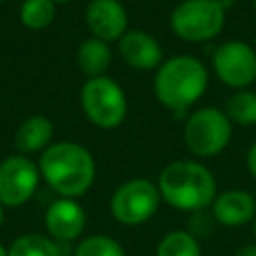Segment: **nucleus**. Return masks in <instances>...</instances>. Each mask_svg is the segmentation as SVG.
<instances>
[{
  "label": "nucleus",
  "mask_w": 256,
  "mask_h": 256,
  "mask_svg": "<svg viewBox=\"0 0 256 256\" xmlns=\"http://www.w3.org/2000/svg\"><path fill=\"white\" fill-rule=\"evenodd\" d=\"M40 176L60 198L82 196L96 178L92 154L76 142L50 144L40 156Z\"/></svg>",
  "instance_id": "f257e3e1"
},
{
  "label": "nucleus",
  "mask_w": 256,
  "mask_h": 256,
  "mask_svg": "<svg viewBox=\"0 0 256 256\" xmlns=\"http://www.w3.org/2000/svg\"><path fill=\"white\" fill-rule=\"evenodd\" d=\"M156 186L166 204L184 212H200L212 206L216 198L214 174L192 160H176L164 166Z\"/></svg>",
  "instance_id": "f03ea898"
},
{
  "label": "nucleus",
  "mask_w": 256,
  "mask_h": 256,
  "mask_svg": "<svg viewBox=\"0 0 256 256\" xmlns=\"http://www.w3.org/2000/svg\"><path fill=\"white\" fill-rule=\"evenodd\" d=\"M208 86V72L198 58L174 56L162 62L154 76V94L158 102L174 114L186 112L200 100Z\"/></svg>",
  "instance_id": "7ed1b4c3"
},
{
  "label": "nucleus",
  "mask_w": 256,
  "mask_h": 256,
  "mask_svg": "<svg viewBox=\"0 0 256 256\" xmlns=\"http://www.w3.org/2000/svg\"><path fill=\"white\" fill-rule=\"evenodd\" d=\"M80 102L88 120L102 130L120 126L128 112V100L122 86L108 76L90 78L82 86Z\"/></svg>",
  "instance_id": "20e7f679"
},
{
  "label": "nucleus",
  "mask_w": 256,
  "mask_h": 256,
  "mask_svg": "<svg viewBox=\"0 0 256 256\" xmlns=\"http://www.w3.org/2000/svg\"><path fill=\"white\" fill-rule=\"evenodd\" d=\"M224 18L222 0H184L174 8L170 28L186 42H206L220 34Z\"/></svg>",
  "instance_id": "39448f33"
},
{
  "label": "nucleus",
  "mask_w": 256,
  "mask_h": 256,
  "mask_svg": "<svg viewBox=\"0 0 256 256\" xmlns=\"http://www.w3.org/2000/svg\"><path fill=\"white\" fill-rule=\"evenodd\" d=\"M232 138V122L224 110L208 106L192 112L184 124V142L186 148L200 156L210 158L220 154Z\"/></svg>",
  "instance_id": "423d86ee"
},
{
  "label": "nucleus",
  "mask_w": 256,
  "mask_h": 256,
  "mask_svg": "<svg viewBox=\"0 0 256 256\" xmlns=\"http://www.w3.org/2000/svg\"><path fill=\"white\" fill-rule=\"evenodd\" d=\"M160 206V190L148 178H132L116 188L110 198V212L114 220L124 226H138L148 222Z\"/></svg>",
  "instance_id": "0eeeda50"
},
{
  "label": "nucleus",
  "mask_w": 256,
  "mask_h": 256,
  "mask_svg": "<svg viewBox=\"0 0 256 256\" xmlns=\"http://www.w3.org/2000/svg\"><path fill=\"white\" fill-rule=\"evenodd\" d=\"M40 182V168L26 156H10L0 162V202L6 208L26 204Z\"/></svg>",
  "instance_id": "6e6552de"
},
{
  "label": "nucleus",
  "mask_w": 256,
  "mask_h": 256,
  "mask_svg": "<svg viewBox=\"0 0 256 256\" xmlns=\"http://www.w3.org/2000/svg\"><path fill=\"white\" fill-rule=\"evenodd\" d=\"M214 72L230 88H246L256 80V52L250 44L228 40L214 52Z\"/></svg>",
  "instance_id": "1a4fd4ad"
},
{
  "label": "nucleus",
  "mask_w": 256,
  "mask_h": 256,
  "mask_svg": "<svg viewBox=\"0 0 256 256\" xmlns=\"http://www.w3.org/2000/svg\"><path fill=\"white\" fill-rule=\"evenodd\" d=\"M86 24L94 38L114 42L128 32V12L120 0H90L86 6Z\"/></svg>",
  "instance_id": "9d476101"
},
{
  "label": "nucleus",
  "mask_w": 256,
  "mask_h": 256,
  "mask_svg": "<svg viewBox=\"0 0 256 256\" xmlns=\"http://www.w3.org/2000/svg\"><path fill=\"white\" fill-rule=\"evenodd\" d=\"M44 226L52 240L72 242L84 232L86 212L74 198H58L46 208Z\"/></svg>",
  "instance_id": "9b49d317"
},
{
  "label": "nucleus",
  "mask_w": 256,
  "mask_h": 256,
  "mask_svg": "<svg viewBox=\"0 0 256 256\" xmlns=\"http://www.w3.org/2000/svg\"><path fill=\"white\" fill-rule=\"evenodd\" d=\"M118 52L122 60L136 70H154L162 60L160 42L142 30H128L118 40Z\"/></svg>",
  "instance_id": "f8f14e48"
},
{
  "label": "nucleus",
  "mask_w": 256,
  "mask_h": 256,
  "mask_svg": "<svg viewBox=\"0 0 256 256\" xmlns=\"http://www.w3.org/2000/svg\"><path fill=\"white\" fill-rule=\"evenodd\" d=\"M212 218L222 226H242L256 218V200L246 190H226L212 202Z\"/></svg>",
  "instance_id": "ddd939ff"
},
{
  "label": "nucleus",
  "mask_w": 256,
  "mask_h": 256,
  "mask_svg": "<svg viewBox=\"0 0 256 256\" xmlns=\"http://www.w3.org/2000/svg\"><path fill=\"white\" fill-rule=\"evenodd\" d=\"M52 134H54V126L46 116H30L20 124L14 144L24 154L38 152V150L44 152L50 146Z\"/></svg>",
  "instance_id": "4468645a"
},
{
  "label": "nucleus",
  "mask_w": 256,
  "mask_h": 256,
  "mask_svg": "<svg viewBox=\"0 0 256 256\" xmlns=\"http://www.w3.org/2000/svg\"><path fill=\"white\" fill-rule=\"evenodd\" d=\"M110 58H112V54H110L108 42H102L98 38L84 40L76 54L78 68L90 78L104 76V72L108 70V64H110Z\"/></svg>",
  "instance_id": "2eb2a0df"
},
{
  "label": "nucleus",
  "mask_w": 256,
  "mask_h": 256,
  "mask_svg": "<svg viewBox=\"0 0 256 256\" xmlns=\"http://www.w3.org/2000/svg\"><path fill=\"white\" fill-rule=\"evenodd\" d=\"M8 256H62L56 240L44 234H22L8 246Z\"/></svg>",
  "instance_id": "dca6fc26"
},
{
  "label": "nucleus",
  "mask_w": 256,
  "mask_h": 256,
  "mask_svg": "<svg viewBox=\"0 0 256 256\" xmlns=\"http://www.w3.org/2000/svg\"><path fill=\"white\" fill-rule=\"evenodd\" d=\"M156 256H200L198 238L188 230H172L158 242Z\"/></svg>",
  "instance_id": "f3484780"
},
{
  "label": "nucleus",
  "mask_w": 256,
  "mask_h": 256,
  "mask_svg": "<svg viewBox=\"0 0 256 256\" xmlns=\"http://www.w3.org/2000/svg\"><path fill=\"white\" fill-rule=\"evenodd\" d=\"M224 114L228 116L230 122L250 126L256 124V94L248 90L234 92L224 106Z\"/></svg>",
  "instance_id": "a211bd4d"
},
{
  "label": "nucleus",
  "mask_w": 256,
  "mask_h": 256,
  "mask_svg": "<svg viewBox=\"0 0 256 256\" xmlns=\"http://www.w3.org/2000/svg\"><path fill=\"white\" fill-rule=\"evenodd\" d=\"M56 16V4L52 0H24L20 6V20L30 30H42L52 24Z\"/></svg>",
  "instance_id": "6ab92c4d"
},
{
  "label": "nucleus",
  "mask_w": 256,
  "mask_h": 256,
  "mask_svg": "<svg viewBox=\"0 0 256 256\" xmlns=\"http://www.w3.org/2000/svg\"><path fill=\"white\" fill-rule=\"evenodd\" d=\"M74 256H126V252L118 240L104 234H94L76 244Z\"/></svg>",
  "instance_id": "aec40b11"
},
{
  "label": "nucleus",
  "mask_w": 256,
  "mask_h": 256,
  "mask_svg": "<svg viewBox=\"0 0 256 256\" xmlns=\"http://www.w3.org/2000/svg\"><path fill=\"white\" fill-rule=\"evenodd\" d=\"M214 218H212V214L210 216H206L202 210L200 212H194V216L190 218V234L194 236V238H198V236H210L212 234V228H214Z\"/></svg>",
  "instance_id": "412c9836"
},
{
  "label": "nucleus",
  "mask_w": 256,
  "mask_h": 256,
  "mask_svg": "<svg viewBox=\"0 0 256 256\" xmlns=\"http://www.w3.org/2000/svg\"><path fill=\"white\" fill-rule=\"evenodd\" d=\"M246 166H248L250 176L256 180V142L250 146V150H248V154H246Z\"/></svg>",
  "instance_id": "4be33fe9"
},
{
  "label": "nucleus",
  "mask_w": 256,
  "mask_h": 256,
  "mask_svg": "<svg viewBox=\"0 0 256 256\" xmlns=\"http://www.w3.org/2000/svg\"><path fill=\"white\" fill-rule=\"evenodd\" d=\"M234 256H256V244H246V246H242Z\"/></svg>",
  "instance_id": "5701e85b"
},
{
  "label": "nucleus",
  "mask_w": 256,
  "mask_h": 256,
  "mask_svg": "<svg viewBox=\"0 0 256 256\" xmlns=\"http://www.w3.org/2000/svg\"><path fill=\"white\" fill-rule=\"evenodd\" d=\"M4 224V206H2V202H0V226Z\"/></svg>",
  "instance_id": "b1692460"
},
{
  "label": "nucleus",
  "mask_w": 256,
  "mask_h": 256,
  "mask_svg": "<svg viewBox=\"0 0 256 256\" xmlns=\"http://www.w3.org/2000/svg\"><path fill=\"white\" fill-rule=\"evenodd\" d=\"M0 256H8V248L0 244Z\"/></svg>",
  "instance_id": "393cba45"
},
{
  "label": "nucleus",
  "mask_w": 256,
  "mask_h": 256,
  "mask_svg": "<svg viewBox=\"0 0 256 256\" xmlns=\"http://www.w3.org/2000/svg\"><path fill=\"white\" fill-rule=\"evenodd\" d=\"M52 2H54V4H56V2H58V4H64V2H70V0H52Z\"/></svg>",
  "instance_id": "a878e982"
},
{
  "label": "nucleus",
  "mask_w": 256,
  "mask_h": 256,
  "mask_svg": "<svg viewBox=\"0 0 256 256\" xmlns=\"http://www.w3.org/2000/svg\"><path fill=\"white\" fill-rule=\"evenodd\" d=\"M254 238H256V218H254Z\"/></svg>",
  "instance_id": "bb28decb"
},
{
  "label": "nucleus",
  "mask_w": 256,
  "mask_h": 256,
  "mask_svg": "<svg viewBox=\"0 0 256 256\" xmlns=\"http://www.w3.org/2000/svg\"><path fill=\"white\" fill-rule=\"evenodd\" d=\"M254 8H256V0H254Z\"/></svg>",
  "instance_id": "cd10ccee"
},
{
  "label": "nucleus",
  "mask_w": 256,
  "mask_h": 256,
  "mask_svg": "<svg viewBox=\"0 0 256 256\" xmlns=\"http://www.w3.org/2000/svg\"><path fill=\"white\" fill-rule=\"evenodd\" d=\"M0 2H4V0H0Z\"/></svg>",
  "instance_id": "c85d7f7f"
}]
</instances>
